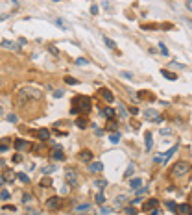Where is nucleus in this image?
<instances>
[{"mask_svg":"<svg viewBox=\"0 0 192 215\" xmlns=\"http://www.w3.org/2000/svg\"><path fill=\"white\" fill-rule=\"evenodd\" d=\"M65 178H67V184L68 186H76V184H78V174H76V171H68L65 173Z\"/></svg>","mask_w":192,"mask_h":215,"instance_id":"nucleus-4","label":"nucleus"},{"mask_svg":"<svg viewBox=\"0 0 192 215\" xmlns=\"http://www.w3.org/2000/svg\"><path fill=\"white\" fill-rule=\"evenodd\" d=\"M0 195H2V197H0V198H2V200H4V202H6V200H9V191H8V189H6V187H4V189H2V193H0Z\"/></svg>","mask_w":192,"mask_h":215,"instance_id":"nucleus-28","label":"nucleus"},{"mask_svg":"<svg viewBox=\"0 0 192 215\" xmlns=\"http://www.w3.org/2000/svg\"><path fill=\"white\" fill-rule=\"evenodd\" d=\"M79 159H81V161H90V159H93L90 150H81V152H79Z\"/></svg>","mask_w":192,"mask_h":215,"instance_id":"nucleus-13","label":"nucleus"},{"mask_svg":"<svg viewBox=\"0 0 192 215\" xmlns=\"http://www.w3.org/2000/svg\"><path fill=\"white\" fill-rule=\"evenodd\" d=\"M76 124H78V128H87V121H85V119H81V117H79L78 119V121H76Z\"/></svg>","mask_w":192,"mask_h":215,"instance_id":"nucleus-25","label":"nucleus"},{"mask_svg":"<svg viewBox=\"0 0 192 215\" xmlns=\"http://www.w3.org/2000/svg\"><path fill=\"white\" fill-rule=\"evenodd\" d=\"M109 141H111V143H118V141H120V134H118V132H117V134L113 132V134L109 136Z\"/></svg>","mask_w":192,"mask_h":215,"instance_id":"nucleus-21","label":"nucleus"},{"mask_svg":"<svg viewBox=\"0 0 192 215\" xmlns=\"http://www.w3.org/2000/svg\"><path fill=\"white\" fill-rule=\"evenodd\" d=\"M102 169H104V163L102 161H94V163L89 165V171L90 173H102Z\"/></svg>","mask_w":192,"mask_h":215,"instance_id":"nucleus-8","label":"nucleus"},{"mask_svg":"<svg viewBox=\"0 0 192 215\" xmlns=\"http://www.w3.org/2000/svg\"><path fill=\"white\" fill-rule=\"evenodd\" d=\"M90 109V98L89 97H74L72 98V108H70V113L72 115H78V113H89Z\"/></svg>","mask_w":192,"mask_h":215,"instance_id":"nucleus-1","label":"nucleus"},{"mask_svg":"<svg viewBox=\"0 0 192 215\" xmlns=\"http://www.w3.org/2000/svg\"><path fill=\"white\" fill-rule=\"evenodd\" d=\"M159 48H161V54H164V56H168V48H166L163 43H161V47H159Z\"/></svg>","mask_w":192,"mask_h":215,"instance_id":"nucleus-37","label":"nucleus"},{"mask_svg":"<svg viewBox=\"0 0 192 215\" xmlns=\"http://www.w3.org/2000/svg\"><path fill=\"white\" fill-rule=\"evenodd\" d=\"M46 206H48L50 209L57 208V206H59V197H52V198H48V200H46Z\"/></svg>","mask_w":192,"mask_h":215,"instance_id":"nucleus-12","label":"nucleus"},{"mask_svg":"<svg viewBox=\"0 0 192 215\" xmlns=\"http://www.w3.org/2000/svg\"><path fill=\"white\" fill-rule=\"evenodd\" d=\"M104 43L107 45L109 48H117V43H115V41H111V39H109V37H105V35H104Z\"/></svg>","mask_w":192,"mask_h":215,"instance_id":"nucleus-22","label":"nucleus"},{"mask_svg":"<svg viewBox=\"0 0 192 215\" xmlns=\"http://www.w3.org/2000/svg\"><path fill=\"white\" fill-rule=\"evenodd\" d=\"M151 145H153V139H151V134H146V150H151Z\"/></svg>","mask_w":192,"mask_h":215,"instance_id":"nucleus-19","label":"nucleus"},{"mask_svg":"<svg viewBox=\"0 0 192 215\" xmlns=\"http://www.w3.org/2000/svg\"><path fill=\"white\" fill-rule=\"evenodd\" d=\"M55 169H57V167H54V165H48V167L43 169V174H52V173H55Z\"/></svg>","mask_w":192,"mask_h":215,"instance_id":"nucleus-23","label":"nucleus"},{"mask_svg":"<svg viewBox=\"0 0 192 215\" xmlns=\"http://www.w3.org/2000/svg\"><path fill=\"white\" fill-rule=\"evenodd\" d=\"M118 113H120V117H126V109L122 104H118Z\"/></svg>","mask_w":192,"mask_h":215,"instance_id":"nucleus-36","label":"nucleus"},{"mask_svg":"<svg viewBox=\"0 0 192 215\" xmlns=\"http://www.w3.org/2000/svg\"><path fill=\"white\" fill-rule=\"evenodd\" d=\"M124 202H126V197H124V195H120L118 198H115V206H122Z\"/></svg>","mask_w":192,"mask_h":215,"instance_id":"nucleus-26","label":"nucleus"},{"mask_svg":"<svg viewBox=\"0 0 192 215\" xmlns=\"http://www.w3.org/2000/svg\"><path fill=\"white\" fill-rule=\"evenodd\" d=\"M161 74H163L164 78H168V80H175L177 76H175L174 72H170V71H166V69H161Z\"/></svg>","mask_w":192,"mask_h":215,"instance_id":"nucleus-17","label":"nucleus"},{"mask_svg":"<svg viewBox=\"0 0 192 215\" xmlns=\"http://www.w3.org/2000/svg\"><path fill=\"white\" fill-rule=\"evenodd\" d=\"M102 213L107 215V213H111V209H109V208H102Z\"/></svg>","mask_w":192,"mask_h":215,"instance_id":"nucleus-44","label":"nucleus"},{"mask_svg":"<svg viewBox=\"0 0 192 215\" xmlns=\"http://www.w3.org/2000/svg\"><path fill=\"white\" fill-rule=\"evenodd\" d=\"M4 209H9V212H15V206H4Z\"/></svg>","mask_w":192,"mask_h":215,"instance_id":"nucleus-48","label":"nucleus"},{"mask_svg":"<svg viewBox=\"0 0 192 215\" xmlns=\"http://www.w3.org/2000/svg\"><path fill=\"white\" fill-rule=\"evenodd\" d=\"M161 134H163V136H170L172 130H170V128H164V130H161Z\"/></svg>","mask_w":192,"mask_h":215,"instance_id":"nucleus-40","label":"nucleus"},{"mask_svg":"<svg viewBox=\"0 0 192 215\" xmlns=\"http://www.w3.org/2000/svg\"><path fill=\"white\" fill-rule=\"evenodd\" d=\"M8 121H9V122H17V117L11 113V115H8Z\"/></svg>","mask_w":192,"mask_h":215,"instance_id":"nucleus-39","label":"nucleus"},{"mask_svg":"<svg viewBox=\"0 0 192 215\" xmlns=\"http://www.w3.org/2000/svg\"><path fill=\"white\" fill-rule=\"evenodd\" d=\"M100 111H102L104 117L113 119V117H115V113H117V109H115V108H104V109H100Z\"/></svg>","mask_w":192,"mask_h":215,"instance_id":"nucleus-10","label":"nucleus"},{"mask_svg":"<svg viewBox=\"0 0 192 215\" xmlns=\"http://www.w3.org/2000/svg\"><path fill=\"white\" fill-rule=\"evenodd\" d=\"M94 186L98 189H104L105 186H107V182H105V180H94Z\"/></svg>","mask_w":192,"mask_h":215,"instance_id":"nucleus-24","label":"nucleus"},{"mask_svg":"<svg viewBox=\"0 0 192 215\" xmlns=\"http://www.w3.org/2000/svg\"><path fill=\"white\" fill-rule=\"evenodd\" d=\"M124 212H126V215H137V209H135L133 206H128Z\"/></svg>","mask_w":192,"mask_h":215,"instance_id":"nucleus-29","label":"nucleus"},{"mask_svg":"<svg viewBox=\"0 0 192 215\" xmlns=\"http://www.w3.org/2000/svg\"><path fill=\"white\" fill-rule=\"evenodd\" d=\"M151 215H161V212H159L157 208H155V209H151Z\"/></svg>","mask_w":192,"mask_h":215,"instance_id":"nucleus-46","label":"nucleus"},{"mask_svg":"<svg viewBox=\"0 0 192 215\" xmlns=\"http://www.w3.org/2000/svg\"><path fill=\"white\" fill-rule=\"evenodd\" d=\"M133 171H135V165H129V167H128V171H126V178H129L131 174H133Z\"/></svg>","mask_w":192,"mask_h":215,"instance_id":"nucleus-34","label":"nucleus"},{"mask_svg":"<svg viewBox=\"0 0 192 215\" xmlns=\"http://www.w3.org/2000/svg\"><path fill=\"white\" fill-rule=\"evenodd\" d=\"M65 82L68 83V86H76V83H78V80H74V78H70V76H67L65 78Z\"/></svg>","mask_w":192,"mask_h":215,"instance_id":"nucleus-33","label":"nucleus"},{"mask_svg":"<svg viewBox=\"0 0 192 215\" xmlns=\"http://www.w3.org/2000/svg\"><path fill=\"white\" fill-rule=\"evenodd\" d=\"M17 178L21 180V182H30V178H28V176H26V174H24V173H19V174H17Z\"/></svg>","mask_w":192,"mask_h":215,"instance_id":"nucleus-30","label":"nucleus"},{"mask_svg":"<svg viewBox=\"0 0 192 215\" xmlns=\"http://www.w3.org/2000/svg\"><path fill=\"white\" fill-rule=\"evenodd\" d=\"M177 213L179 215H190L192 213V206H190V204H179V206H177Z\"/></svg>","mask_w":192,"mask_h":215,"instance_id":"nucleus-6","label":"nucleus"},{"mask_svg":"<svg viewBox=\"0 0 192 215\" xmlns=\"http://www.w3.org/2000/svg\"><path fill=\"white\" fill-rule=\"evenodd\" d=\"M15 148L21 152V150H24V148H30V143L24 141V139H17V141H15Z\"/></svg>","mask_w":192,"mask_h":215,"instance_id":"nucleus-9","label":"nucleus"},{"mask_svg":"<svg viewBox=\"0 0 192 215\" xmlns=\"http://www.w3.org/2000/svg\"><path fill=\"white\" fill-rule=\"evenodd\" d=\"M166 206H168V208L172 209V212H177V206H175L174 202H166Z\"/></svg>","mask_w":192,"mask_h":215,"instance_id":"nucleus-38","label":"nucleus"},{"mask_svg":"<svg viewBox=\"0 0 192 215\" xmlns=\"http://www.w3.org/2000/svg\"><path fill=\"white\" fill-rule=\"evenodd\" d=\"M157 206H159V200H157V198H150V200L144 204V212H151V209H155Z\"/></svg>","mask_w":192,"mask_h":215,"instance_id":"nucleus-7","label":"nucleus"},{"mask_svg":"<svg viewBox=\"0 0 192 215\" xmlns=\"http://www.w3.org/2000/svg\"><path fill=\"white\" fill-rule=\"evenodd\" d=\"M22 202H24V204H28V202H32V195H28V193H24V195H22Z\"/></svg>","mask_w":192,"mask_h":215,"instance_id":"nucleus-32","label":"nucleus"},{"mask_svg":"<svg viewBox=\"0 0 192 215\" xmlns=\"http://www.w3.org/2000/svg\"><path fill=\"white\" fill-rule=\"evenodd\" d=\"M85 63H87V61H85L83 58H78V59H76V65H85Z\"/></svg>","mask_w":192,"mask_h":215,"instance_id":"nucleus-41","label":"nucleus"},{"mask_svg":"<svg viewBox=\"0 0 192 215\" xmlns=\"http://www.w3.org/2000/svg\"><path fill=\"white\" fill-rule=\"evenodd\" d=\"M52 156H54V159H59V161H61V159H65V154L61 152V148H59V147L55 148V152L52 154Z\"/></svg>","mask_w":192,"mask_h":215,"instance_id":"nucleus-18","label":"nucleus"},{"mask_svg":"<svg viewBox=\"0 0 192 215\" xmlns=\"http://www.w3.org/2000/svg\"><path fill=\"white\" fill-rule=\"evenodd\" d=\"M76 212L78 213H89L90 212V204H79V206L76 208Z\"/></svg>","mask_w":192,"mask_h":215,"instance_id":"nucleus-14","label":"nucleus"},{"mask_svg":"<svg viewBox=\"0 0 192 215\" xmlns=\"http://www.w3.org/2000/svg\"><path fill=\"white\" fill-rule=\"evenodd\" d=\"M129 111L133 113V115H137V113H139V109H137V108H129Z\"/></svg>","mask_w":192,"mask_h":215,"instance_id":"nucleus-45","label":"nucleus"},{"mask_svg":"<svg viewBox=\"0 0 192 215\" xmlns=\"http://www.w3.org/2000/svg\"><path fill=\"white\" fill-rule=\"evenodd\" d=\"M144 115H146V119H148V121H151V122H161V121H163V119H161V115L157 113V109H153V108L146 109Z\"/></svg>","mask_w":192,"mask_h":215,"instance_id":"nucleus-3","label":"nucleus"},{"mask_svg":"<svg viewBox=\"0 0 192 215\" xmlns=\"http://www.w3.org/2000/svg\"><path fill=\"white\" fill-rule=\"evenodd\" d=\"M90 13H93V15L98 13V6H90Z\"/></svg>","mask_w":192,"mask_h":215,"instance_id":"nucleus-42","label":"nucleus"},{"mask_svg":"<svg viewBox=\"0 0 192 215\" xmlns=\"http://www.w3.org/2000/svg\"><path fill=\"white\" fill-rule=\"evenodd\" d=\"M54 97H55V98H61V97H63V91H55Z\"/></svg>","mask_w":192,"mask_h":215,"instance_id":"nucleus-43","label":"nucleus"},{"mask_svg":"<svg viewBox=\"0 0 192 215\" xmlns=\"http://www.w3.org/2000/svg\"><path fill=\"white\" fill-rule=\"evenodd\" d=\"M37 136H39V139H43V141H46V139L50 137V132H48L46 128H43V130H39V132H37Z\"/></svg>","mask_w":192,"mask_h":215,"instance_id":"nucleus-16","label":"nucleus"},{"mask_svg":"<svg viewBox=\"0 0 192 215\" xmlns=\"http://www.w3.org/2000/svg\"><path fill=\"white\" fill-rule=\"evenodd\" d=\"M41 186H44V187L52 186V180H50V178H43V180H41Z\"/></svg>","mask_w":192,"mask_h":215,"instance_id":"nucleus-31","label":"nucleus"},{"mask_svg":"<svg viewBox=\"0 0 192 215\" xmlns=\"http://www.w3.org/2000/svg\"><path fill=\"white\" fill-rule=\"evenodd\" d=\"M140 186H142V180H140V178H133V180L129 182V187H131V189H139Z\"/></svg>","mask_w":192,"mask_h":215,"instance_id":"nucleus-15","label":"nucleus"},{"mask_svg":"<svg viewBox=\"0 0 192 215\" xmlns=\"http://www.w3.org/2000/svg\"><path fill=\"white\" fill-rule=\"evenodd\" d=\"M186 9H190V11H192V0H189V2H186Z\"/></svg>","mask_w":192,"mask_h":215,"instance_id":"nucleus-47","label":"nucleus"},{"mask_svg":"<svg viewBox=\"0 0 192 215\" xmlns=\"http://www.w3.org/2000/svg\"><path fill=\"white\" fill-rule=\"evenodd\" d=\"M96 202H98V204H104V202H105V195H104L102 191L96 195Z\"/></svg>","mask_w":192,"mask_h":215,"instance_id":"nucleus-27","label":"nucleus"},{"mask_svg":"<svg viewBox=\"0 0 192 215\" xmlns=\"http://www.w3.org/2000/svg\"><path fill=\"white\" fill-rule=\"evenodd\" d=\"M100 93H102V97H104V100H105V102H113V100H115L113 93H111L109 89H102V91H100Z\"/></svg>","mask_w":192,"mask_h":215,"instance_id":"nucleus-11","label":"nucleus"},{"mask_svg":"<svg viewBox=\"0 0 192 215\" xmlns=\"http://www.w3.org/2000/svg\"><path fill=\"white\" fill-rule=\"evenodd\" d=\"M15 178H17V174H15L13 171H4V173H2V178H0V182H2V184H8V182H13Z\"/></svg>","mask_w":192,"mask_h":215,"instance_id":"nucleus-5","label":"nucleus"},{"mask_svg":"<svg viewBox=\"0 0 192 215\" xmlns=\"http://www.w3.org/2000/svg\"><path fill=\"white\" fill-rule=\"evenodd\" d=\"M2 47H4V48H19L15 43H9L8 39H2Z\"/></svg>","mask_w":192,"mask_h":215,"instance_id":"nucleus-20","label":"nucleus"},{"mask_svg":"<svg viewBox=\"0 0 192 215\" xmlns=\"http://www.w3.org/2000/svg\"><path fill=\"white\" fill-rule=\"evenodd\" d=\"M120 76H122V78H128V80H131V78H133V74H131V72H126V71H122V72H120Z\"/></svg>","mask_w":192,"mask_h":215,"instance_id":"nucleus-35","label":"nucleus"},{"mask_svg":"<svg viewBox=\"0 0 192 215\" xmlns=\"http://www.w3.org/2000/svg\"><path fill=\"white\" fill-rule=\"evenodd\" d=\"M189 171H190V165L186 163V161H177L174 167H172L170 174H172V176H185Z\"/></svg>","mask_w":192,"mask_h":215,"instance_id":"nucleus-2","label":"nucleus"}]
</instances>
